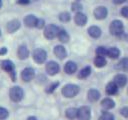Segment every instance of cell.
I'll return each instance as SVG.
<instances>
[{"label":"cell","instance_id":"6da1fadb","mask_svg":"<svg viewBox=\"0 0 128 120\" xmlns=\"http://www.w3.org/2000/svg\"><path fill=\"white\" fill-rule=\"evenodd\" d=\"M79 86L75 84H67L62 88V94L63 96L67 98H72L76 96L79 93Z\"/></svg>","mask_w":128,"mask_h":120},{"label":"cell","instance_id":"7a4b0ae2","mask_svg":"<svg viewBox=\"0 0 128 120\" xmlns=\"http://www.w3.org/2000/svg\"><path fill=\"white\" fill-rule=\"evenodd\" d=\"M123 30H124V26H123V23L120 20H114L110 23L109 31L112 35L119 36L123 33Z\"/></svg>","mask_w":128,"mask_h":120},{"label":"cell","instance_id":"3957f363","mask_svg":"<svg viewBox=\"0 0 128 120\" xmlns=\"http://www.w3.org/2000/svg\"><path fill=\"white\" fill-rule=\"evenodd\" d=\"M23 95H24V92L22 90L21 87L19 86H13L10 91H9V96H10V99L14 102H19L22 100L23 98Z\"/></svg>","mask_w":128,"mask_h":120},{"label":"cell","instance_id":"277c9868","mask_svg":"<svg viewBox=\"0 0 128 120\" xmlns=\"http://www.w3.org/2000/svg\"><path fill=\"white\" fill-rule=\"evenodd\" d=\"M59 28L54 25V24H49L45 27L44 29V36L47 38V39H53L55 38L57 35H58V32H59Z\"/></svg>","mask_w":128,"mask_h":120},{"label":"cell","instance_id":"5b68a950","mask_svg":"<svg viewBox=\"0 0 128 120\" xmlns=\"http://www.w3.org/2000/svg\"><path fill=\"white\" fill-rule=\"evenodd\" d=\"M1 67L4 71L9 73L11 75V78L13 79V81H15V66H14L13 62L10 60H3L1 62Z\"/></svg>","mask_w":128,"mask_h":120},{"label":"cell","instance_id":"8992f818","mask_svg":"<svg viewBox=\"0 0 128 120\" xmlns=\"http://www.w3.org/2000/svg\"><path fill=\"white\" fill-rule=\"evenodd\" d=\"M46 58H47V53L45 50H43L41 48H37L33 51V59L36 63L42 64L45 62Z\"/></svg>","mask_w":128,"mask_h":120},{"label":"cell","instance_id":"52a82bcc","mask_svg":"<svg viewBox=\"0 0 128 120\" xmlns=\"http://www.w3.org/2000/svg\"><path fill=\"white\" fill-rule=\"evenodd\" d=\"M77 118L79 120H90L91 118V110L88 106H82L78 109Z\"/></svg>","mask_w":128,"mask_h":120},{"label":"cell","instance_id":"ba28073f","mask_svg":"<svg viewBox=\"0 0 128 120\" xmlns=\"http://www.w3.org/2000/svg\"><path fill=\"white\" fill-rule=\"evenodd\" d=\"M34 76H35V72H34V69L31 67H27V68L23 69V71L21 72V78L25 82L31 81L34 78Z\"/></svg>","mask_w":128,"mask_h":120},{"label":"cell","instance_id":"9c48e42d","mask_svg":"<svg viewBox=\"0 0 128 120\" xmlns=\"http://www.w3.org/2000/svg\"><path fill=\"white\" fill-rule=\"evenodd\" d=\"M59 70H60L59 64L55 61H49L46 64V72L49 75H55L59 72Z\"/></svg>","mask_w":128,"mask_h":120},{"label":"cell","instance_id":"30bf717a","mask_svg":"<svg viewBox=\"0 0 128 120\" xmlns=\"http://www.w3.org/2000/svg\"><path fill=\"white\" fill-rule=\"evenodd\" d=\"M107 14H108V10L104 6H98L94 10V16H95L96 19H99V20H102V19L106 18Z\"/></svg>","mask_w":128,"mask_h":120},{"label":"cell","instance_id":"8fae6325","mask_svg":"<svg viewBox=\"0 0 128 120\" xmlns=\"http://www.w3.org/2000/svg\"><path fill=\"white\" fill-rule=\"evenodd\" d=\"M19 28H20V22L17 19H13V20L9 21L6 26V29L9 33H13L15 31H17Z\"/></svg>","mask_w":128,"mask_h":120},{"label":"cell","instance_id":"7c38bea8","mask_svg":"<svg viewBox=\"0 0 128 120\" xmlns=\"http://www.w3.org/2000/svg\"><path fill=\"white\" fill-rule=\"evenodd\" d=\"M74 21L78 26H84L87 22V16L82 12H77L74 17Z\"/></svg>","mask_w":128,"mask_h":120},{"label":"cell","instance_id":"4fadbf2b","mask_svg":"<svg viewBox=\"0 0 128 120\" xmlns=\"http://www.w3.org/2000/svg\"><path fill=\"white\" fill-rule=\"evenodd\" d=\"M118 87H123L126 85L127 83V77L124 74H117L114 77V81H113Z\"/></svg>","mask_w":128,"mask_h":120},{"label":"cell","instance_id":"5bb4252c","mask_svg":"<svg viewBox=\"0 0 128 120\" xmlns=\"http://www.w3.org/2000/svg\"><path fill=\"white\" fill-rule=\"evenodd\" d=\"M54 54L56 55V57H58L59 59H64L67 55V52L65 50V48L62 45H57L54 48Z\"/></svg>","mask_w":128,"mask_h":120},{"label":"cell","instance_id":"9a60e30c","mask_svg":"<svg viewBox=\"0 0 128 120\" xmlns=\"http://www.w3.org/2000/svg\"><path fill=\"white\" fill-rule=\"evenodd\" d=\"M37 18L30 14V15H27L25 18H24V24L27 26V27H36V23H37Z\"/></svg>","mask_w":128,"mask_h":120},{"label":"cell","instance_id":"2e32d148","mask_svg":"<svg viewBox=\"0 0 128 120\" xmlns=\"http://www.w3.org/2000/svg\"><path fill=\"white\" fill-rule=\"evenodd\" d=\"M77 70V64L73 61H68L64 66V71L67 74H73Z\"/></svg>","mask_w":128,"mask_h":120},{"label":"cell","instance_id":"e0dca14e","mask_svg":"<svg viewBox=\"0 0 128 120\" xmlns=\"http://www.w3.org/2000/svg\"><path fill=\"white\" fill-rule=\"evenodd\" d=\"M17 54H18V57H19L20 59L24 60V59L28 58V56H29V50H28V48H27L25 45H21V46H19V48H18Z\"/></svg>","mask_w":128,"mask_h":120},{"label":"cell","instance_id":"ac0fdd59","mask_svg":"<svg viewBox=\"0 0 128 120\" xmlns=\"http://www.w3.org/2000/svg\"><path fill=\"white\" fill-rule=\"evenodd\" d=\"M88 34L93 38H99L101 36V29L98 26H90L88 28Z\"/></svg>","mask_w":128,"mask_h":120},{"label":"cell","instance_id":"d6986e66","mask_svg":"<svg viewBox=\"0 0 128 120\" xmlns=\"http://www.w3.org/2000/svg\"><path fill=\"white\" fill-rule=\"evenodd\" d=\"M87 96H88V100H89V101H91V102H96V101L100 98V93H99V91L96 90V89H90V90L88 91Z\"/></svg>","mask_w":128,"mask_h":120},{"label":"cell","instance_id":"ffe728a7","mask_svg":"<svg viewBox=\"0 0 128 120\" xmlns=\"http://www.w3.org/2000/svg\"><path fill=\"white\" fill-rule=\"evenodd\" d=\"M118 92V86L114 82H109L106 86V93L108 95H115Z\"/></svg>","mask_w":128,"mask_h":120},{"label":"cell","instance_id":"44dd1931","mask_svg":"<svg viewBox=\"0 0 128 120\" xmlns=\"http://www.w3.org/2000/svg\"><path fill=\"white\" fill-rule=\"evenodd\" d=\"M101 106H102L104 109L109 110V109L114 108V106H115V102H114L111 98H105V99L102 100V102H101Z\"/></svg>","mask_w":128,"mask_h":120},{"label":"cell","instance_id":"7402d4cb","mask_svg":"<svg viewBox=\"0 0 128 120\" xmlns=\"http://www.w3.org/2000/svg\"><path fill=\"white\" fill-rule=\"evenodd\" d=\"M57 37H58L59 41H61V42H63V43L68 42V41H69V39H70L69 34H68V33H67V31H66V30H64V29H60V30H59Z\"/></svg>","mask_w":128,"mask_h":120},{"label":"cell","instance_id":"603a6c76","mask_svg":"<svg viewBox=\"0 0 128 120\" xmlns=\"http://www.w3.org/2000/svg\"><path fill=\"white\" fill-rule=\"evenodd\" d=\"M120 55V51L116 47H110L107 49V56H109L111 59H117Z\"/></svg>","mask_w":128,"mask_h":120},{"label":"cell","instance_id":"cb8c5ba5","mask_svg":"<svg viewBox=\"0 0 128 120\" xmlns=\"http://www.w3.org/2000/svg\"><path fill=\"white\" fill-rule=\"evenodd\" d=\"M90 73H91V67H90V66H86V67H84V68L79 72L78 77H79L80 79H84V78H87V77L90 75Z\"/></svg>","mask_w":128,"mask_h":120},{"label":"cell","instance_id":"d4e9b609","mask_svg":"<svg viewBox=\"0 0 128 120\" xmlns=\"http://www.w3.org/2000/svg\"><path fill=\"white\" fill-rule=\"evenodd\" d=\"M77 112H78V109L72 107V108H68V109L66 110L65 115H66V117L69 118V119H75V118L77 117Z\"/></svg>","mask_w":128,"mask_h":120},{"label":"cell","instance_id":"484cf974","mask_svg":"<svg viewBox=\"0 0 128 120\" xmlns=\"http://www.w3.org/2000/svg\"><path fill=\"white\" fill-rule=\"evenodd\" d=\"M118 69L128 72V58H122L118 63Z\"/></svg>","mask_w":128,"mask_h":120},{"label":"cell","instance_id":"4316f807","mask_svg":"<svg viewBox=\"0 0 128 120\" xmlns=\"http://www.w3.org/2000/svg\"><path fill=\"white\" fill-rule=\"evenodd\" d=\"M94 64L98 68L104 67L106 65V59L104 57H101V56H96V58L94 59Z\"/></svg>","mask_w":128,"mask_h":120},{"label":"cell","instance_id":"83f0119b","mask_svg":"<svg viewBox=\"0 0 128 120\" xmlns=\"http://www.w3.org/2000/svg\"><path fill=\"white\" fill-rule=\"evenodd\" d=\"M96 54H97V56H101V57L106 56V55H107V48H106V47H103V46L97 47V49H96Z\"/></svg>","mask_w":128,"mask_h":120},{"label":"cell","instance_id":"f1b7e54d","mask_svg":"<svg viewBox=\"0 0 128 120\" xmlns=\"http://www.w3.org/2000/svg\"><path fill=\"white\" fill-rule=\"evenodd\" d=\"M98 120H114V116H113L111 113L104 111V112L101 114V116L99 117Z\"/></svg>","mask_w":128,"mask_h":120},{"label":"cell","instance_id":"f546056e","mask_svg":"<svg viewBox=\"0 0 128 120\" xmlns=\"http://www.w3.org/2000/svg\"><path fill=\"white\" fill-rule=\"evenodd\" d=\"M59 19L62 22H68L70 20V14L68 12H62L59 14Z\"/></svg>","mask_w":128,"mask_h":120},{"label":"cell","instance_id":"4dcf8cb0","mask_svg":"<svg viewBox=\"0 0 128 120\" xmlns=\"http://www.w3.org/2000/svg\"><path fill=\"white\" fill-rule=\"evenodd\" d=\"M58 85H59V82H55V83L49 85V86L46 88V92H47V93H52V92L58 87Z\"/></svg>","mask_w":128,"mask_h":120},{"label":"cell","instance_id":"1f68e13d","mask_svg":"<svg viewBox=\"0 0 128 120\" xmlns=\"http://www.w3.org/2000/svg\"><path fill=\"white\" fill-rule=\"evenodd\" d=\"M7 117H8V111H7V109H5L3 107H0V120L6 119Z\"/></svg>","mask_w":128,"mask_h":120},{"label":"cell","instance_id":"d6a6232c","mask_svg":"<svg viewBox=\"0 0 128 120\" xmlns=\"http://www.w3.org/2000/svg\"><path fill=\"white\" fill-rule=\"evenodd\" d=\"M72 10L76 11V12H79L80 10H82V5L79 2H74L72 4Z\"/></svg>","mask_w":128,"mask_h":120},{"label":"cell","instance_id":"836d02e7","mask_svg":"<svg viewBox=\"0 0 128 120\" xmlns=\"http://www.w3.org/2000/svg\"><path fill=\"white\" fill-rule=\"evenodd\" d=\"M120 13H121V15H122L123 17L128 18V6H124V7L121 9Z\"/></svg>","mask_w":128,"mask_h":120},{"label":"cell","instance_id":"e575fe53","mask_svg":"<svg viewBox=\"0 0 128 120\" xmlns=\"http://www.w3.org/2000/svg\"><path fill=\"white\" fill-rule=\"evenodd\" d=\"M44 25H45V21H44L43 19H38V20H37V23H36V27H37V28L41 29V28L44 27Z\"/></svg>","mask_w":128,"mask_h":120},{"label":"cell","instance_id":"d590c367","mask_svg":"<svg viewBox=\"0 0 128 120\" xmlns=\"http://www.w3.org/2000/svg\"><path fill=\"white\" fill-rule=\"evenodd\" d=\"M120 113L122 116L128 118V107H123L121 110H120Z\"/></svg>","mask_w":128,"mask_h":120},{"label":"cell","instance_id":"8d00e7d4","mask_svg":"<svg viewBox=\"0 0 128 120\" xmlns=\"http://www.w3.org/2000/svg\"><path fill=\"white\" fill-rule=\"evenodd\" d=\"M31 0H17V3L18 4H21V5H26V4H29Z\"/></svg>","mask_w":128,"mask_h":120},{"label":"cell","instance_id":"74e56055","mask_svg":"<svg viewBox=\"0 0 128 120\" xmlns=\"http://www.w3.org/2000/svg\"><path fill=\"white\" fill-rule=\"evenodd\" d=\"M126 0H113V2L115 3V4H122L123 2H125Z\"/></svg>","mask_w":128,"mask_h":120},{"label":"cell","instance_id":"f35d334b","mask_svg":"<svg viewBox=\"0 0 128 120\" xmlns=\"http://www.w3.org/2000/svg\"><path fill=\"white\" fill-rule=\"evenodd\" d=\"M6 52H7V49H6L5 47H3V48H1V49H0V54H2V55H3V54H5Z\"/></svg>","mask_w":128,"mask_h":120},{"label":"cell","instance_id":"ab89813d","mask_svg":"<svg viewBox=\"0 0 128 120\" xmlns=\"http://www.w3.org/2000/svg\"><path fill=\"white\" fill-rule=\"evenodd\" d=\"M28 120H37V119L34 116H30V117H28Z\"/></svg>","mask_w":128,"mask_h":120},{"label":"cell","instance_id":"60d3db41","mask_svg":"<svg viewBox=\"0 0 128 120\" xmlns=\"http://www.w3.org/2000/svg\"><path fill=\"white\" fill-rule=\"evenodd\" d=\"M1 6H2V0H0V8H1Z\"/></svg>","mask_w":128,"mask_h":120},{"label":"cell","instance_id":"b9f144b4","mask_svg":"<svg viewBox=\"0 0 128 120\" xmlns=\"http://www.w3.org/2000/svg\"><path fill=\"white\" fill-rule=\"evenodd\" d=\"M0 35H1V31H0Z\"/></svg>","mask_w":128,"mask_h":120}]
</instances>
